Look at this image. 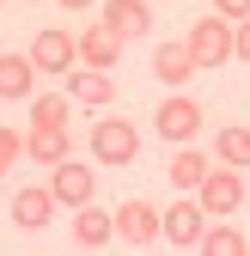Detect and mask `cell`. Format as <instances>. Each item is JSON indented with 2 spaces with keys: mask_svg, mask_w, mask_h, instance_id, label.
<instances>
[{
  "mask_svg": "<svg viewBox=\"0 0 250 256\" xmlns=\"http://www.w3.org/2000/svg\"><path fill=\"white\" fill-rule=\"evenodd\" d=\"M232 55H238V61H250V18H238V24H232Z\"/></svg>",
  "mask_w": 250,
  "mask_h": 256,
  "instance_id": "cell-22",
  "label": "cell"
},
{
  "mask_svg": "<svg viewBox=\"0 0 250 256\" xmlns=\"http://www.w3.org/2000/svg\"><path fill=\"white\" fill-rule=\"evenodd\" d=\"M104 24L116 30L122 43H134V37L152 30V6H146V0H104Z\"/></svg>",
  "mask_w": 250,
  "mask_h": 256,
  "instance_id": "cell-12",
  "label": "cell"
},
{
  "mask_svg": "<svg viewBox=\"0 0 250 256\" xmlns=\"http://www.w3.org/2000/svg\"><path fill=\"white\" fill-rule=\"evenodd\" d=\"M196 202H202V214L208 220H226V214H238L244 208V171H208L202 183H196Z\"/></svg>",
  "mask_w": 250,
  "mask_h": 256,
  "instance_id": "cell-3",
  "label": "cell"
},
{
  "mask_svg": "<svg viewBox=\"0 0 250 256\" xmlns=\"http://www.w3.org/2000/svg\"><path fill=\"white\" fill-rule=\"evenodd\" d=\"M165 177H171L177 189H196V183L208 177V158H202L196 146H177V152H171V165H165Z\"/></svg>",
  "mask_w": 250,
  "mask_h": 256,
  "instance_id": "cell-20",
  "label": "cell"
},
{
  "mask_svg": "<svg viewBox=\"0 0 250 256\" xmlns=\"http://www.w3.org/2000/svg\"><path fill=\"white\" fill-rule=\"evenodd\" d=\"M24 152H30V165H61V158H68L74 146H68V128H30L24 134Z\"/></svg>",
  "mask_w": 250,
  "mask_h": 256,
  "instance_id": "cell-16",
  "label": "cell"
},
{
  "mask_svg": "<svg viewBox=\"0 0 250 256\" xmlns=\"http://www.w3.org/2000/svg\"><path fill=\"white\" fill-rule=\"evenodd\" d=\"M202 226H208L202 202H171V208H159V238L177 244V250H196L202 244Z\"/></svg>",
  "mask_w": 250,
  "mask_h": 256,
  "instance_id": "cell-4",
  "label": "cell"
},
{
  "mask_svg": "<svg viewBox=\"0 0 250 256\" xmlns=\"http://www.w3.org/2000/svg\"><path fill=\"white\" fill-rule=\"evenodd\" d=\"M49 189H55V202H61V208H86V202H92V189H98V171H86L80 158L68 152V158H61V165H55Z\"/></svg>",
  "mask_w": 250,
  "mask_h": 256,
  "instance_id": "cell-8",
  "label": "cell"
},
{
  "mask_svg": "<svg viewBox=\"0 0 250 256\" xmlns=\"http://www.w3.org/2000/svg\"><path fill=\"white\" fill-rule=\"evenodd\" d=\"M183 49L196 55V68H226V61H232V18L208 12L202 24H190V37H183Z\"/></svg>",
  "mask_w": 250,
  "mask_h": 256,
  "instance_id": "cell-2",
  "label": "cell"
},
{
  "mask_svg": "<svg viewBox=\"0 0 250 256\" xmlns=\"http://www.w3.org/2000/svg\"><path fill=\"white\" fill-rule=\"evenodd\" d=\"M196 55L183 49V43H159L152 49V80H165V86H183V80H196Z\"/></svg>",
  "mask_w": 250,
  "mask_h": 256,
  "instance_id": "cell-15",
  "label": "cell"
},
{
  "mask_svg": "<svg viewBox=\"0 0 250 256\" xmlns=\"http://www.w3.org/2000/svg\"><path fill=\"white\" fill-rule=\"evenodd\" d=\"M116 238L122 244H152V238H159V208H152V202H122L116 208Z\"/></svg>",
  "mask_w": 250,
  "mask_h": 256,
  "instance_id": "cell-10",
  "label": "cell"
},
{
  "mask_svg": "<svg viewBox=\"0 0 250 256\" xmlns=\"http://www.w3.org/2000/svg\"><path fill=\"white\" fill-rule=\"evenodd\" d=\"M92 158H98V165H134L140 158V128L122 122V116L92 122Z\"/></svg>",
  "mask_w": 250,
  "mask_h": 256,
  "instance_id": "cell-1",
  "label": "cell"
},
{
  "mask_svg": "<svg viewBox=\"0 0 250 256\" xmlns=\"http://www.w3.org/2000/svg\"><path fill=\"white\" fill-rule=\"evenodd\" d=\"M18 158H24V134H18V128H0V177H6Z\"/></svg>",
  "mask_w": 250,
  "mask_h": 256,
  "instance_id": "cell-21",
  "label": "cell"
},
{
  "mask_svg": "<svg viewBox=\"0 0 250 256\" xmlns=\"http://www.w3.org/2000/svg\"><path fill=\"white\" fill-rule=\"evenodd\" d=\"M30 61H37V74H68L74 61H80V43H74L61 24H49V30L30 37Z\"/></svg>",
  "mask_w": 250,
  "mask_h": 256,
  "instance_id": "cell-7",
  "label": "cell"
},
{
  "mask_svg": "<svg viewBox=\"0 0 250 256\" xmlns=\"http://www.w3.org/2000/svg\"><path fill=\"white\" fill-rule=\"evenodd\" d=\"M61 202H55V189H18L12 196V226H24V232H37V226H49V214H55Z\"/></svg>",
  "mask_w": 250,
  "mask_h": 256,
  "instance_id": "cell-14",
  "label": "cell"
},
{
  "mask_svg": "<svg viewBox=\"0 0 250 256\" xmlns=\"http://www.w3.org/2000/svg\"><path fill=\"white\" fill-rule=\"evenodd\" d=\"M214 12H220V18H232V24H238V18H250V0H214Z\"/></svg>",
  "mask_w": 250,
  "mask_h": 256,
  "instance_id": "cell-23",
  "label": "cell"
},
{
  "mask_svg": "<svg viewBox=\"0 0 250 256\" xmlns=\"http://www.w3.org/2000/svg\"><path fill=\"white\" fill-rule=\"evenodd\" d=\"M196 250H208V256H244V250H250V238H244L238 226H226V220H208Z\"/></svg>",
  "mask_w": 250,
  "mask_h": 256,
  "instance_id": "cell-18",
  "label": "cell"
},
{
  "mask_svg": "<svg viewBox=\"0 0 250 256\" xmlns=\"http://www.w3.org/2000/svg\"><path fill=\"white\" fill-rule=\"evenodd\" d=\"M214 158H220V165H232V171H250V128L226 122L220 134H214Z\"/></svg>",
  "mask_w": 250,
  "mask_h": 256,
  "instance_id": "cell-17",
  "label": "cell"
},
{
  "mask_svg": "<svg viewBox=\"0 0 250 256\" xmlns=\"http://www.w3.org/2000/svg\"><path fill=\"white\" fill-rule=\"evenodd\" d=\"M74 43H80V61H86V68H104V74H110L116 61H122V37H116L104 18H98V24H86Z\"/></svg>",
  "mask_w": 250,
  "mask_h": 256,
  "instance_id": "cell-11",
  "label": "cell"
},
{
  "mask_svg": "<svg viewBox=\"0 0 250 256\" xmlns=\"http://www.w3.org/2000/svg\"><path fill=\"white\" fill-rule=\"evenodd\" d=\"M61 6H68V12H86V6H92V0H61Z\"/></svg>",
  "mask_w": 250,
  "mask_h": 256,
  "instance_id": "cell-24",
  "label": "cell"
},
{
  "mask_svg": "<svg viewBox=\"0 0 250 256\" xmlns=\"http://www.w3.org/2000/svg\"><path fill=\"white\" fill-rule=\"evenodd\" d=\"M110 238H116V214H104L98 202L74 208V244H80V250H104Z\"/></svg>",
  "mask_w": 250,
  "mask_h": 256,
  "instance_id": "cell-13",
  "label": "cell"
},
{
  "mask_svg": "<svg viewBox=\"0 0 250 256\" xmlns=\"http://www.w3.org/2000/svg\"><path fill=\"white\" fill-rule=\"evenodd\" d=\"M0 98L6 104H30L37 98V61H30V49H6L0 55Z\"/></svg>",
  "mask_w": 250,
  "mask_h": 256,
  "instance_id": "cell-6",
  "label": "cell"
},
{
  "mask_svg": "<svg viewBox=\"0 0 250 256\" xmlns=\"http://www.w3.org/2000/svg\"><path fill=\"white\" fill-rule=\"evenodd\" d=\"M152 128H159V134H165L171 146H183V140H190L196 128H202V104L177 92V98H165V104H159V116H152Z\"/></svg>",
  "mask_w": 250,
  "mask_h": 256,
  "instance_id": "cell-9",
  "label": "cell"
},
{
  "mask_svg": "<svg viewBox=\"0 0 250 256\" xmlns=\"http://www.w3.org/2000/svg\"><path fill=\"white\" fill-rule=\"evenodd\" d=\"M68 116H74L68 92H37L30 98V128H68Z\"/></svg>",
  "mask_w": 250,
  "mask_h": 256,
  "instance_id": "cell-19",
  "label": "cell"
},
{
  "mask_svg": "<svg viewBox=\"0 0 250 256\" xmlns=\"http://www.w3.org/2000/svg\"><path fill=\"white\" fill-rule=\"evenodd\" d=\"M61 80H68L61 92H68L74 104H86V110H110V104H116V80H110L104 68H86V74H80V61H74Z\"/></svg>",
  "mask_w": 250,
  "mask_h": 256,
  "instance_id": "cell-5",
  "label": "cell"
}]
</instances>
